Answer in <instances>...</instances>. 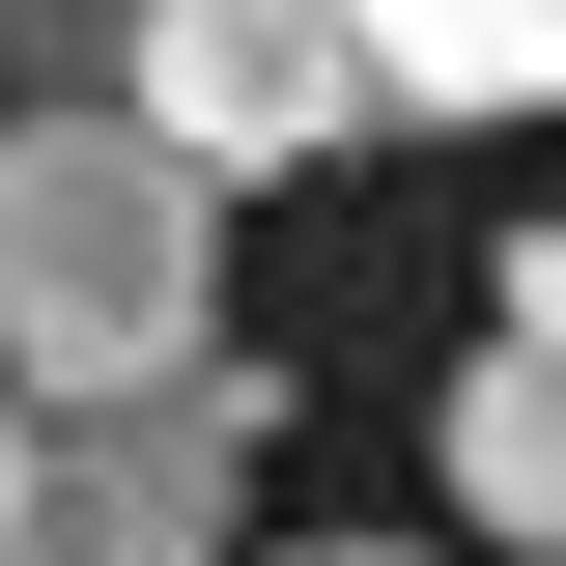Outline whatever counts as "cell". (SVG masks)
Instances as JSON below:
<instances>
[{
	"label": "cell",
	"instance_id": "obj_1",
	"mask_svg": "<svg viewBox=\"0 0 566 566\" xmlns=\"http://www.w3.org/2000/svg\"><path fill=\"white\" fill-rule=\"evenodd\" d=\"M0 368L29 397H170L227 368V170L142 85H29L0 114Z\"/></svg>",
	"mask_w": 566,
	"mask_h": 566
},
{
	"label": "cell",
	"instance_id": "obj_2",
	"mask_svg": "<svg viewBox=\"0 0 566 566\" xmlns=\"http://www.w3.org/2000/svg\"><path fill=\"white\" fill-rule=\"evenodd\" d=\"M255 453L283 368H170V397H29L0 368V566H255Z\"/></svg>",
	"mask_w": 566,
	"mask_h": 566
},
{
	"label": "cell",
	"instance_id": "obj_3",
	"mask_svg": "<svg viewBox=\"0 0 566 566\" xmlns=\"http://www.w3.org/2000/svg\"><path fill=\"white\" fill-rule=\"evenodd\" d=\"M142 114L255 199V170H340V142L397 114V57H368V0H170V29H142Z\"/></svg>",
	"mask_w": 566,
	"mask_h": 566
},
{
	"label": "cell",
	"instance_id": "obj_4",
	"mask_svg": "<svg viewBox=\"0 0 566 566\" xmlns=\"http://www.w3.org/2000/svg\"><path fill=\"white\" fill-rule=\"evenodd\" d=\"M424 482H453V538L566 566V312H482V368H453V424H424Z\"/></svg>",
	"mask_w": 566,
	"mask_h": 566
},
{
	"label": "cell",
	"instance_id": "obj_5",
	"mask_svg": "<svg viewBox=\"0 0 566 566\" xmlns=\"http://www.w3.org/2000/svg\"><path fill=\"white\" fill-rule=\"evenodd\" d=\"M397 114H566V0H368Z\"/></svg>",
	"mask_w": 566,
	"mask_h": 566
},
{
	"label": "cell",
	"instance_id": "obj_6",
	"mask_svg": "<svg viewBox=\"0 0 566 566\" xmlns=\"http://www.w3.org/2000/svg\"><path fill=\"white\" fill-rule=\"evenodd\" d=\"M142 29L170 0H0V85H142Z\"/></svg>",
	"mask_w": 566,
	"mask_h": 566
},
{
	"label": "cell",
	"instance_id": "obj_7",
	"mask_svg": "<svg viewBox=\"0 0 566 566\" xmlns=\"http://www.w3.org/2000/svg\"><path fill=\"white\" fill-rule=\"evenodd\" d=\"M255 566H453V538H255Z\"/></svg>",
	"mask_w": 566,
	"mask_h": 566
},
{
	"label": "cell",
	"instance_id": "obj_8",
	"mask_svg": "<svg viewBox=\"0 0 566 566\" xmlns=\"http://www.w3.org/2000/svg\"><path fill=\"white\" fill-rule=\"evenodd\" d=\"M510 312H566V227H510Z\"/></svg>",
	"mask_w": 566,
	"mask_h": 566
}]
</instances>
